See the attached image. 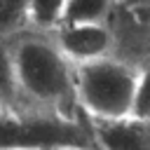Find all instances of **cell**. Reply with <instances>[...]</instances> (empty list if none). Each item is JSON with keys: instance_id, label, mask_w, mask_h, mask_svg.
Masks as SVG:
<instances>
[{"instance_id": "obj_1", "label": "cell", "mask_w": 150, "mask_h": 150, "mask_svg": "<svg viewBox=\"0 0 150 150\" xmlns=\"http://www.w3.org/2000/svg\"><path fill=\"white\" fill-rule=\"evenodd\" d=\"M26 108L77 120L84 112L75 96V66L56 49L49 33L21 30L9 38Z\"/></svg>"}, {"instance_id": "obj_2", "label": "cell", "mask_w": 150, "mask_h": 150, "mask_svg": "<svg viewBox=\"0 0 150 150\" xmlns=\"http://www.w3.org/2000/svg\"><path fill=\"white\" fill-rule=\"evenodd\" d=\"M138 68L120 56L75 66V96L89 120H124L134 115Z\"/></svg>"}, {"instance_id": "obj_3", "label": "cell", "mask_w": 150, "mask_h": 150, "mask_svg": "<svg viewBox=\"0 0 150 150\" xmlns=\"http://www.w3.org/2000/svg\"><path fill=\"white\" fill-rule=\"evenodd\" d=\"M0 150H98L89 117L66 120L26 108L0 117Z\"/></svg>"}, {"instance_id": "obj_4", "label": "cell", "mask_w": 150, "mask_h": 150, "mask_svg": "<svg viewBox=\"0 0 150 150\" xmlns=\"http://www.w3.org/2000/svg\"><path fill=\"white\" fill-rule=\"evenodd\" d=\"M56 49L73 63H91L105 56H112L115 49V33L108 23H73V26H59L54 33H49Z\"/></svg>"}, {"instance_id": "obj_5", "label": "cell", "mask_w": 150, "mask_h": 150, "mask_svg": "<svg viewBox=\"0 0 150 150\" xmlns=\"http://www.w3.org/2000/svg\"><path fill=\"white\" fill-rule=\"evenodd\" d=\"M98 150H150V120H89Z\"/></svg>"}, {"instance_id": "obj_6", "label": "cell", "mask_w": 150, "mask_h": 150, "mask_svg": "<svg viewBox=\"0 0 150 150\" xmlns=\"http://www.w3.org/2000/svg\"><path fill=\"white\" fill-rule=\"evenodd\" d=\"M0 101L5 105V112H19L26 110L19 77H16V66L12 56L9 40H0Z\"/></svg>"}, {"instance_id": "obj_7", "label": "cell", "mask_w": 150, "mask_h": 150, "mask_svg": "<svg viewBox=\"0 0 150 150\" xmlns=\"http://www.w3.org/2000/svg\"><path fill=\"white\" fill-rule=\"evenodd\" d=\"M117 0H68L61 26L73 23H108Z\"/></svg>"}, {"instance_id": "obj_8", "label": "cell", "mask_w": 150, "mask_h": 150, "mask_svg": "<svg viewBox=\"0 0 150 150\" xmlns=\"http://www.w3.org/2000/svg\"><path fill=\"white\" fill-rule=\"evenodd\" d=\"M68 0H30L28 2V28L38 33H54L66 12Z\"/></svg>"}, {"instance_id": "obj_9", "label": "cell", "mask_w": 150, "mask_h": 150, "mask_svg": "<svg viewBox=\"0 0 150 150\" xmlns=\"http://www.w3.org/2000/svg\"><path fill=\"white\" fill-rule=\"evenodd\" d=\"M30 0H0V40H9L28 28Z\"/></svg>"}, {"instance_id": "obj_10", "label": "cell", "mask_w": 150, "mask_h": 150, "mask_svg": "<svg viewBox=\"0 0 150 150\" xmlns=\"http://www.w3.org/2000/svg\"><path fill=\"white\" fill-rule=\"evenodd\" d=\"M134 117L150 120V61L138 68L136 96H134Z\"/></svg>"}, {"instance_id": "obj_11", "label": "cell", "mask_w": 150, "mask_h": 150, "mask_svg": "<svg viewBox=\"0 0 150 150\" xmlns=\"http://www.w3.org/2000/svg\"><path fill=\"white\" fill-rule=\"evenodd\" d=\"M5 115V105H2V101H0V117Z\"/></svg>"}]
</instances>
